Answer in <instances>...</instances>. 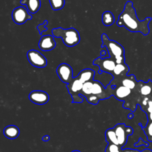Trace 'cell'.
<instances>
[{
    "label": "cell",
    "instance_id": "obj_31",
    "mask_svg": "<svg viewBox=\"0 0 152 152\" xmlns=\"http://www.w3.org/2000/svg\"><path fill=\"white\" fill-rule=\"evenodd\" d=\"M133 116H134V115H133V114H131V113H130V114H129L128 115V118H129V119H132V118H133Z\"/></svg>",
    "mask_w": 152,
    "mask_h": 152
},
{
    "label": "cell",
    "instance_id": "obj_18",
    "mask_svg": "<svg viewBox=\"0 0 152 152\" xmlns=\"http://www.w3.org/2000/svg\"><path fill=\"white\" fill-rule=\"evenodd\" d=\"M102 21L103 25L105 26H110L114 23L115 17L113 14L109 11H104L102 14Z\"/></svg>",
    "mask_w": 152,
    "mask_h": 152
},
{
    "label": "cell",
    "instance_id": "obj_13",
    "mask_svg": "<svg viewBox=\"0 0 152 152\" xmlns=\"http://www.w3.org/2000/svg\"><path fill=\"white\" fill-rule=\"evenodd\" d=\"M129 71V68L125 62L116 64L113 71L111 74V75L113 76L112 80H118L120 78H122V77H125L127 75Z\"/></svg>",
    "mask_w": 152,
    "mask_h": 152
},
{
    "label": "cell",
    "instance_id": "obj_22",
    "mask_svg": "<svg viewBox=\"0 0 152 152\" xmlns=\"http://www.w3.org/2000/svg\"><path fill=\"white\" fill-rule=\"evenodd\" d=\"M52 10L56 11L61 10L65 5V0H49Z\"/></svg>",
    "mask_w": 152,
    "mask_h": 152
},
{
    "label": "cell",
    "instance_id": "obj_8",
    "mask_svg": "<svg viewBox=\"0 0 152 152\" xmlns=\"http://www.w3.org/2000/svg\"><path fill=\"white\" fill-rule=\"evenodd\" d=\"M32 18V15L24 7H18L12 10V19L17 24H23L27 20H31Z\"/></svg>",
    "mask_w": 152,
    "mask_h": 152
},
{
    "label": "cell",
    "instance_id": "obj_20",
    "mask_svg": "<svg viewBox=\"0 0 152 152\" xmlns=\"http://www.w3.org/2000/svg\"><path fill=\"white\" fill-rule=\"evenodd\" d=\"M93 81H90L86 82L83 84V88L81 90V92L80 93V96H83L86 98L88 97L92 93V88L93 86Z\"/></svg>",
    "mask_w": 152,
    "mask_h": 152
},
{
    "label": "cell",
    "instance_id": "obj_25",
    "mask_svg": "<svg viewBox=\"0 0 152 152\" xmlns=\"http://www.w3.org/2000/svg\"><path fill=\"white\" fill-rule=\"evenodd\" d=\"M142 110L144 111L146 113V114L152 113V100L150 99L148 100L147 104L146 105V106L142 108Z\"/></svg>",
    "mask_w": 152,
    "mask_h": 152
},
{
    "label": "cell",
    "instance_id": "obj_10",
    "mask_svg": "<svg viewBox=\"0 0 152 152\" xmlns=\"http://www.w3.org/2000/svg\"><path fill=\"white\" fill-rule=\"evenodd\" d=\"M109 84H110L112 86L122 85L133 90L137 88L138 81H137L134 75L131 74L130 75H127L125 77H122V78H120L118 80H112Z\"/></svg>",
    "mask_w": 152,
    "mask_h": 152
},
{
    "label": "cell",
    "instance_id": "obj_23",
    "mask_svg": "<svg viewBox=\"0 0 152 152\" xmlns=\"http://www.w3.org/2000/svg\"><path fill=\"white\" fill-rule=\"evenodd\" d=\"M122 148L113 143H108L106 148L105 152H121Z\"/></svg>",
    "mask_w": 152,
    "mask_h": 152
},
{
    "label": "cell",
    "instance_id": "obj_26",
    "mask_svg": "<svg viewBox=\"0 0 152 152\" xmlns=\"http://www.w3.org/2000/svg\"><path fill=\"white\" fill-rule=\"evenodd\" d=\"M141 145H145L146 147H148L149 145L148 143H147V142H145L144 141H143L141 138H140L139 140H138V141L137 143H135L134 144V145L136 146V147H139V146H140Z\"/></svg>",
    "mask_w": 152,
    "mask_h": 152
},
{
    "label": "cell",
    "instance_id": "obj_29",
    "mask_svg": "<svg viewBox=\"0 0 152 152\" xmlns=\"http://www.w3.org/2000/svg\"><path fill=\"white\" fill-rule=\"evenodd\" d=\"M147 116L148 121H152V113H147Z\"/></svg>",
    "mask_w": 152,
    "mask_h": 152
},
{
    "label": "cell",
    "instance_id": "obj_24",
    "mask_svg": "<svg viewBox=\"0 0 152 152\" xmlns=\"http://www.w3.org/2000/svg\"><path fill=\"white\" fill-rule=\"evenodd\" d=\"M48 20H45L42 24H40L37 26L36 28H37V29H38L39 34L40 35H42L43 32L46 31L48 30V28L46 27V26L48 24Z\"/></svg>",
    "mask_w": 152,
    "mask_h": 152
},
{
    "label": "cell",
    "instance_id": "obj_5",
    "mask_svg": "<svg viewBox=\"0 0 152 152\" xmlns=\"http://www.w3.org/2000/svg\"><path fill=\"white\" fill-rule=\"evenodd\" d=\"M113 129L116 135L119 146L122 149V147L127 142L128 136L133 134V129L130 126H126L124 124H118L113 128Z\"/></svg>",
    "mask_w": 152,
    "mask_h": 152
},
{
    "label": "cell",
    "instance_id": "obj_17",
    "mask_svg": "<svg viewBox=\"0 0 152 152\" xmlns=\"http://www.w3.org/2000/svg\"><path fill=\"white\" fill-rule=\"evenodd\" d=\"M4 135L9 139H15L20 134L18 128L15 125H8L6 126L3 131Z\"/></svg>",
    "mask_w": 152,
    "mask_h": 152
},
{
    "label": "cell",
    "instance_id": "obj_32",
    "mask_svg": "<svg viewBox=\"0 0 152 152\" xmlns=\"http://www.w3.org/2000/svg\"><path fill=\"white\" fill-rule=\"evenodd\" d=\"M72 152H80V151H78V150H74V151H72Z\"/></svg>",
    "mask_w": 152,
    "mask_h": 152
},
{
    "label": "cell",
    "instance_id": "obj_27",
    "mask_svg": "<svg viewBox=\"0 0 152 152\" xmlns=\"http://www.w3.org/2000/svg\"><path fill=\"white\" fill-rule=\"evenodd\" d=\"M121 152H140V151L135 149H131V148H126V149H122Z\"/></svg>",
    "mask_w": 152,
    "mask_h": 152
},
{
    "label": "cell",
    "instance_id": "obj_16",
    "mask_svg": "<svg viewBox=\"0 0 152 152\" xmlns=\"http://www.w3.org/2000/svg\"><path fill=\"white\" fill-rule=\"evenodd\" d=\"M94 74L95 72L93 69L87 68L81 71L77 77L83 83H85L86 82L94 80Z\"/></svg>",
    "mask_w": 152,
    "mask_h": 152
},
{
    "label": "cell",
    "instance_id": "obj_19",
    "mask_svg": "<svg viewBox=\"0 0 152 152\" xmlns=\"http://www.w3.org/2000/svg\"><path fill=\"white\" fill-rule=\"evenodd\" d=\"M105 137L106 141L108 143H113L114 144L119 145V142L118 141V138L116 135L115 134V131L112 128L107 129L105 132Z\"/></svg>",
    "mask_w": 152,
    "mask_h": 152
},
{
    "label": "cell",
    "instance_id": "obj_7",
    "mask_svg": "<svg viewBox=\"0 0 152 152\" xmlns=\"http://www.w3.org/2000/svg\"><path fill=\"white\" fill-rule=\"evenodd\" d=\"M93 65H97L99 68V72H104L109 74H112L116 65L114 59L110 57L103 58L98 57L93 61Z\"/></svg>",
    "mask_w": 152,
    "mask_h": 152
},
{
    "label": "cell",
    "instance_id": "obj_2",
    "mask_svg": "<svg viewBox=\"0 0 152 152\" xmlns=\"http://www.w3.org/2000/svg\"><path fill=\"white\" fill-rule=\"evenodd\" d=\"M102 47L106 48L109 56L115 61L116 64L125 62V50L120 43L109 39L105 33L102 34Z\"/></svg>",
    "mask_w": 152,
    "mask_h": 152
},
{
    "label": "cell",
    "instance_id": "obj_3",
    "mask_svg": "<svg viewBox=\"0 0 152 152\" xmlns=\"http://www.w3.org/2000/svg\"><path fill=\"white\" fill-rule=\"evenodd\" d=\"M52 33L54 37L61 38L65 45L68 47H73L78 45L80 41L78 31L72 27L66 29L62 27L54 28Z\"/></svg>",
    "mask_w": 152,
    "mask_h": 152
},
{
    "label": "cell",
    "instance_id": "obj_21",
    "mask_svg": "<svg viewBox=\"0 0 152 152\" xmlns=\"http://www.w3.org/2000/svg\"><path fill=\"white\" fill-rule=\"evenodd\" d=\"M139 125L141 126L140 124ZM141 127L145 134L146 135L148 141L152 142V121H148L146 126H141Z\"/></svg>",
    "mask_w": 152,
    "mask_h": 152
},
{
    "label": "cell",
    "instance_id": "obj_33",
    "mask_svg": "<svg viewBox=\"0 0 152 152\" xmlns=\"http://www.w3.org/2000/svg\"><path fill=\"white\" fill-rule=\"evenodd\" d=\"M149 97H150V99L152 100V94H151V96H150Z\"/></svg>",
    "mask_w": 152,
    "mask_h": 152
},
{
    "label": "cell",
    "instance_id": "obj_6",
    "mask_svg": "<svg viewBox=\"0 0 152 152\" xmlns=\"http://www.w3.org/2000/svg\"><path fill=\"white\" fill-rule=\"evenodd\" d=\"M27 58L30 64L37 68H45L48 62L46 58L38 50L31 49L27 53Z\"/></svg>",
    "mask_w": 152,
    "mask_h": 152
},
{
    "label": "cell",
    "instance_id": "obj_11",
    "mask_svg": "<svg viewBox=\"0 0 152 152\" xmlns=\"http://www.w3.org/2000/svg\"><path fill=\"white\" fill-rule=\"evenodd\" d=\"M30 101L35 104L42 105L46 103L49 99V94L42 90H33L28 96Z\"/></svg>",
    "mask_w": 152,
    "mask_h": 152
},
{
    "label": "cell",
    "instance_id": "obj_9",
    "mask_svg": "<svg viewBox=\"0 0 152 152\" xmlns=\"http://www.w3.org/2000/svg\"><path fill=\"white\" fill-rule=\"evenodd\" d=\"M59 79L64 83L68 84L73 79V71L72 67L66 63H62L58 65L56 70Z\"/></svg>",
    "mask_w": 152,
    "mask_h": 152
},
{
    "label": "cell",
    "instance_id": "obj_1",
    "mask_svg": "<svg viewBox=\"0 0 152 152\" xmlns=\"http://www.w3.org/2000/svg\"><path fill=\"white\" fill-rule=\"evenodd\" d=\"M151 20V17L140 20L133 7L132 2L128 1L124 6L123 11L118 17L116 24L119 27H125L131 32H140L145 36L149 33L148 24Z\"/></svg>",
    "mask_w": 152,
    "mask_h": 152
},
{
    "label": "cell",
    "instance_id": "obj_15",
    "mask_svg": "<svg viewBox=\"0 0 152 152\" xmlns=\"http://www.w3.org/2000/svg\"><path fill=\"white\" fill-rule=\"evenodd\" d=\"M20 4L26 5L27 9L31 14L36 13L41 6L40 0H21Z\"/></svg>",
    "mask_w": 152,
    "mask_h": 152
},
{
    "label": "cell",
    "instance_id": "obj_12",
    "mask_svg": "<svg viewBox=\"0 0 152 152\" xmlns=\"http://www.w3.org/2000/svg\"><path fill=\"white\" fill-rule=\"evenodd\" d=\"M56 46V42L53 36L43 35L41 37L39 42V47L42 51H50L53 50Z\"/></svg>",
    "mask_w": 152,
    "mask_h": 152
},
{
    "label": "cell",
    "instance_id": "obj_4",
    "mask_svg": "<svg viewBox=\"0 0 152 152\" xmlns=\"http://www.w3.org/2000/svg\"><path fill=\"white\" fill-rule=\"evenodd\" d=\"M83 84L77 77H74L72 81L66 84L69 93L71 94L72 98L73 103H81L83 102V98L80 96Z\"/></svg>",
    "mask_w": 152,
    "mask_h": 152
},
{
    "label": "cell",
    "instance_id": "obj_30",
    "mask_svg": "<svg viewBox=\"0 0 152 152\" xmlns=\"http://www.w3.org/2000/svg\"><path fill=\"white\" fill-rule=\"evenodd\" d=\"M140 152H152V150H151L150 149H148V148H146L142 151H140Z\"/></svg>",
    "mask_w": 152,
    "mask_h": 152
},
{
    "label": "cell",
    "instance_id": "obj_14",
    "mask_svg": "<svg viewBox=\"0 0 152 152\" xmlns=\"http://www.w3.org/2000/svg\"><path fill=\"white\" fill-rule=\"evenodd\" d=\"M137 88L142 97H150L152 94V81L151 80H148L147 82L138 81Z\"/></svg>",
    "mask_w": 152,
    "mask_h": 152
},
{
    "label": "cell",
    "instance_id": "obj_28",
    "mask_svg": "<svg viewBox=\"0 0 152 152\" xmlns=\"http://www.w3.org/2000/svg\"><path fill=\"white\" fill-rule=\"evenodd\" d=\"M42 139V140H43V141H49V139H50V137H49V135H45L44 137H43Z\"/></svg>",
    "mask_w": 152,
    "mask_h": 152
}]
</instances>
